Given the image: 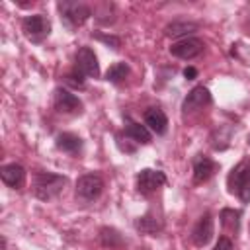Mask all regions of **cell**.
<instances>
[{
    "mask_svg": "<svg viewBox=\"0 0 250 250\" xmlns=\"http://www.w3.org/2000/svg\"><path fill=\"white\" fill-rule=\"evenodd\" d=\"M66 186V176L53 172H37L33 176V195L41 201L55 199Z\"/></svg>",
    "mask_w": 250,
    "mask_h": 250,
    "instance_id": "6da1fadb",
    "label": "cell"
},
{
    "mask_svg": "<svg viewBox=\"0 0 250 250\" xmlns=\"http://www.w3.org/2000/svg\"><path fill=\"white\" fill-rule=\"evenodd\" d=\"M227 186H229V191L234 193L242 203H250V160H242L238 162L229 178H227Z\"/></svg>",
    "mask_w": 250,
    "mask_h": 250,
    "instance_id": "7a4b0ae2",
    "label": "cell"
},
{
    "mask_svg": "<svg viewBox=\"0 0 250 250\" xmlns=\"http://www.w3.org/2000/svg\"><path fill=\"white\" fill-rule=\"evenodd\" d=\"M59 12H61V18L62 21L68 25V27H78L82 25L88 18H90V8L82 2H70V0H62L59 2Z\"/></svg>",
    "mask_w": 250,
    "mask_h": 250,
    "instance_id": "3957f363",
    "label": "cell"
},
{
    "mask_svg": "<svg viewBox=\"0 0 250 250\" xmlns=\"http://www.w3.org/2000/svg\"><path fill=\"white\" fill-rule=\"evenodd\" d=\"M21 31H23V35H25L29 41L41 43V41L49 35L51 23H49V20H47L45 16H41V14L27 16V18L21 20Z\"/></svg>",
    "mask_w": 250,
    "mask_h": 250,
    "instance_id": "277c9868",
    "label": "cell"
},
{
    "mask_svg": "<svg viewBox=\"0 0 250 250\" xmlns=\"http://www.w3.org/2000/svg\"><path fill=\"white\" fill-rule=\"evenodd\" d=\"M104 191V180L98 174H84L76 180V197L82 201H94Z\"/></svg>",
    "mask_w": 250,
    "mask_h": 250,
    "instance_id": "5b68a950",
    "label": "cell"
},
{
    "mask_svg": "<svg viewBox=\"0 0 250 250\" xmlns=\"http://www.w3.org/2000/svg\"><path fill=\"white\" fill-rule=\"evenodd\" d=\"M164 184H166V176H164V172H160V170L145 168V170H141V172L137 174V189H139L141 193H145V195L156 191V189H158L160 186H164Z\"/></svg>",
    "mask_w": 250,
    "mask_h": 250,
    "instance_id": "8992f818",
    "label": "cell"
},
{
    "mask_svg": "<svg viewBox=\"0 0 250 250\" xmlns=\"http://www.w3.org/2000/svg\"><path fill=\"white\" fill-rule=\"evenodd\" d=\"M203 51V41L197 39V37H186V39H178L176 43L170 45V53L178 59H184V61H189V59H195L199 53Z\"/></svg>",
    "mask_w": 250,
    "mask_h": 250,
    "instance_id": "52a82bcc",
    "label": "cell"
},
{
    "mask_svg": "<svg viewBox=\"0 0 250 250\" xmlns=\"http://www.w3.org/2000/svg\"><path fill=\"white\" fill-rule=\"evenodd\" d=\"M76 70L84 76H92V78L100 76L98 57L94 55V51L90 47H80L78 49V53H76Z\"/></svg>",
    "mask_w": 250,
    "mask_h": 250,
    "instance_id": "ba28073f",
    "label": "cell"
},
{
    "mask_svg": "<svg viewBox=\"0 0 250 250\" xmlns=\"http://www.w3.org/2000/svg\"><path fill=\"white\" fill-rule=\"evenodd\" d=\"M209 104H211L209 90L205 86H195V88H191L188 92V96H186V100L182 104V109H184V113H193L197 109H203Z\"/></svg>",
    "mask_w": 250,
    "mask_h": 250,
    "instance_id": "9c48e42d",
    "label": "cell"
},
{
    "mask_svg": "<svg viewBox=\"0 0 250 250\" xmlns=\"http://www.w3.org/2000/svg\"><path fill=\"white\" fill-rule=\"evenodd\" d=\"M211 238H213V219H211V213H205L195 223L191 230V240L195 246H205Z\"/></svg>",
    "mask_w": 250,
    "mask_h": 250,
    "instance_id": "30bf717a",
    "label": "cell"
},
{
    "mask_svg": "<svg viewBox=\"0 0 250 250\" xmlns=\"http://www.w3.org/2000/svg\"><path fill=\"white\" fill-rule=\"evenodd\" d=\"M55 107L61 113H76V111H80L82 102L74 94H70L68 90L57 88L55 90Z\"/></svg>",
    "mask_w": 250,
    "mask_h": 250,
    "instance_id": "8fae6325",
    "label": "cell"
},
{
    "mask_svg": "<svg viewBox=\"0 0 250 250\" xmlns=\"http://www.w3.org/2000/svg\"><path fill=\"white\" fill-rule=\"evenodd\" d=\"M215 172H217V162L211 160L209 156L197 154V156L193 158V182H195V184L207 182Z\"/></svg>",
    "mask_w": 250,
    "mask_h": 250,
    "instance_id": "7c38bea8",
    "label": "cell"
},
{
    "mask_svg": "<svg viewBox=\"0 0 250 250\" xmlns=\"http://www.w3.org/2000/svg\"><path fill=\"white\" fill-rule=\"evenodd\" d=\"M0 178L8 188L20 189L23 186V182H25V170H23V166H20L16 162L14 164H4L0 168Z\"/></svg>",
    "mask_w": 250,
    "mask_h": 250,
    "instance_id": "4fadbf2b",
    "label": "cell"
},
{
    "mask_svg": "<svg viewBox=\"0 0 250 250\" xmlns=\"http://www.w3.org/2000/svg\"><path fill=\"white\" fill-rule=\"evenodd\" d=\"M145 125L156 133V135H164L168 129V117L160 107H148L145 111Z\"/></svg>",
    "mask_w": 250,
    "mask_h": 250,
    "instance_id": "5bb4252c",
    "label": "cell"
},
{
    "mask_svg": "<svg viewBox=\"0 0 250 250\" xmlns=\"http://www.w3.org/2000/svg\"><path fill=\"white\" fill-rule=\"evenodd\" d=\"M57 148L59 150H62V152H78L80 148H82V139L78 137V135H74V133H61V135H57Z\"/></svg>",
    "mask_w": 250,
    "mask_h": 250,
    "instance_id": "9a60e30c",
    "label": "cell"
},
{
    "mask_svg": "<svg viewBox=\"0 0 250 250\" xmlns=\"http://www.w3.org/2000/svg\"><path fill=\"white\" fill-rule=\"evenodd\" d=\"M195 29H197V23H193V21H172V23H168L164 27V33L168 37H182V39H186Z\"/></svg>",
    "mask_w": 250,
    "mask_h": 250,
    "instance_id": "2e32d148",
    "label": "cell"
},
{
    "mask_svg": "<svg viewBox=\"0 0 250 250\" xmlns=\"http://www.w3.org/2000/svg\"><path fill=\"white\" fill-rule=\"evenodd\" d=\"M125 135L129 139H133L135 143L139 145H148L150 143V133L146 129V125H141L137 121H129L127 127H125Z\"/></svg>",
    "mask_w": 250,
    "mask_h": 250,
    "instance_id": "e0dca14e",
    "label": "cell"
},
{
    "mask_svg": "<svg viewBox=\"0 0 250 250\" xmlns=\"http://www.w3.org/2000/svg\"><path fill=\"white\" fill-rule=\"evenodd\" d=\"M127 74H129V66H127V62H115V64H111V66L107 68V72H105V80H109V82H113V84H119L121 80L127 78Z\"/></svg>",
    "mask_w": 250,
    "mask_h": 250,
    "instance_id": "ac0fdd59",
    "label": "cell"
},
{
    "mask_svg": "<svg viewBox=\"0 0 250 250\" xmlns=\"http://www.w3.org/2000/svg\"><path fill=\"white\" fill-rule=\"evenodd\" d=\"M221 223H223V227H227L230 230H236L238 229V223H240V213L234 211V209H223Z\"/></svg>",
    "mask_w": 250,
    "mask_h": 250,
    "instance_id": "d6986e66",
    "label": "cell"
},
{
    "mask_svg": "<svg viewBox=\"0 0 250 250\" xmlns=\"http://www.w3.org/2000/svg\"><path fill=\"white\" fill-rule=\"evenodd\" d=\"M100 240L105 244V246H117L121 242L119 234L113 230V229H102V234H100Z\"/></svg>",
    "mask_w": 250,
    "mask_h": 250,
    "instance_id": "ffe728a7",
    "label": "cell"
},
{
    "mask_svg": "<svg viewBox=\"0 0 250 250\" xmlns=\"http://www.w3.org/2000/svg\"><path fill=\"white\" fill-rule=\"evenodd\" d=\"M84 74H80L78 70H74V72H68L66 76H64V82L68 84V86H72V88H78V90H82L84 88V78H82Z\"/></svg>",
    "mask_w": 250,
    "mask_h": 250,
    "instance_id": "44dd1931",
    "label": "cell"
},
{
    "mask_svg": "<svg viewBox=\"0 0 250 250\" xmlns=\"http://www.w3.org/2000/svg\"><path fill=\"white\" fill-rule=\"evenodd\" d=\"M94 37H96V39H100V41H104V43H107V45H111L113 49H119V39H117L115 35H104V33H94Z\"/></svg>",
    "mask_w": 250,
    "mask_h": 250,
    "instance_id": "7402d4cb",
    "label": "cell"
},
{
    "mask_svg": "<svg viewBox=\"0 0 250 250\" xmlns=\"http://www.w3.org/2000/svg\"><path fill=\"white\" fill-rule=\"evenodd\" d=\"M213 250H232V242H230L227 236H221V238L217 240V244H215Z\"/></svg>",
    "mask_w": 250,
    "mask_h": 250,
    "instance_id": "603a6c76",
    "label": "cell"
},
{
    "mask_svg": "<svg viewBox=\"0 0 250 250\" xmlns=\"http://www.w3.org/2000/svg\"><path fill=\"white\" fill-rule=\"evenodd\" d=\"M184 76H186L188 80H193V78L197 76V70H195L193 66H188V68H184Z\"/></svg>",
    "mask_w": 250,
    "mask_h": 250,
    "instance_id": "cb8c5ba5",
    "label": "cell"
}]
</instances>
